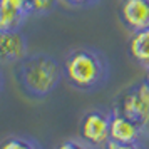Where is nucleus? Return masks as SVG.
I'll list each match as a JSON object with an SVG mask.
<instances>
[{"label": "nucleus", "mask_w": 149, "mask_h": 149, "mask_svg": "<svg viewBox=\"0 0 149 149\" xmlns=\"http://www.w3.org/2000/svg\"><path fill=\"white\" fill-rule=\"evenodd\" d=\"M14 75L19 89L27 97L42 101L59 87L64 79V69L50 54L34 52L15 64Z\"/></svg>", "instance_id": "nucleus-1"}, {"label": "nucleus", "mask_w": 149, "mask_h": 149, "mask_svg": "<svg viewBox=\"0 0 149 149\" xmlns=\"http://www.w3.org/2000/svg\"><path fill=\"white\" fill-rule=\"evenodd\" d=\"M62 69L65 82L79 92L99 91L107 84L111 75L107 57L94 47H75L69 50Z\"/></svg>", "instance_id": "nucleus-2"}, {"label": "nucleus", "mask_w": 149, "mask_h": 149, "mask_svg": "<svg viewBox=\"0 0 149 149\" xmlns=\"http://www.w3.org/2000/svg\"><path fill=\"white\" fill-rule=\"evenodd\" d=\"M112 109L124 114L126 117L142 124L144 127L149 126V86L144 79L129 86L116 97Z\"/></svg>", "instance_id": "nucleus-3"}, {"label": "nucleus", "mask_w": 149, "mask_h": 149, "mask_svg": "<svg viewBox=\"0 0 149 149\" xmlns=\"http://www.w3.org/2000/svg\"><path fill=\"white\" fill-rule=\"evenodd\" d=\"M112 109L92 107L86 111L79 122V137L95 149H102L109 141Z\"/></svg>", "instance_id": "nucleus-4"}, {"label": "nucleus", "mask_w": 149, "mask_h": 149, "mask_svg": "<svg viewBox=\"0 0 149 149\" xmlns=\"http://www.w3.org/2000/svg\"><path fill=\"white\" fill-rule=\"evenodd\" d=\"M112 109V107H111ZM148 137V127L142 124L126 117L124 114L117 112L112 109V117H111V129H109V139L116 142H141Z\"/></svg>", "instance_id": "nucleus-5"}, {"label": "nucleus", "mask_w": 149, "mask_h": 149, "mask_svg": "<svg viewBox=\"0 0 149 149\" xmlns=\"http://www.w3.org/2000/svg\"><path fill=\"white\" fill-rule=\"evenodd\" d=\"M117 17L131 34L149 27V0H121Z\"/></svg>", "instance_id": "nucleus-6"}, {"label": "nucleus", "mask_w": 149, "mask_h": 149, "mask_svg": "<svg viewBox=\"0 0 149 149\" xmlns=\"http://www.w3.org/2000/svg\"><path fill=\"white\" fill-rule=\"evenodd\" d=\"M29 54L27 37L19 30H0V65H10Z\"/></svg>", "instance_id": "nucleus-7"}, {"label": "nucleus", "mask_w": 149, "mask_h": 149, "mask_svg": "<svg viewBox=\"0 0 149 149\" xmlns=\"http://www.w3.org/2000/svg\"><path fill=\"white\" fill-rule=\"evenodd\" d=\"M127 54L136 65L149 69V27L131 34L127 42Z\"/></svg>", "instance_id": "nucleus-8"}, {"label": "nucleus", "mask_w": 149, "mask_h": 149, "mask_svg": "<svg viewBox=\"0 0 149 149\" xmlns=\"http://www.w3.org/2000/svg\"><path fill=\"white\" fill-rule=\"evenodd\" d=\"M0 149H44L37 139L30 136L10 134L0 141Z\"/></svg>", "instance_id": "nucleus-9"}, {"label": "nucleus", "mask_w": 149, "mask_h": 149, "mask_svg": "<svg viewBox=\"0 0 149 149\" xmlns=\"http://www.w3.org/2000/svg\"><path fill=\"white\" fill-rule=\"evenodd\" d=\"M27 19V15L14 12L0 3V30H19Z\"/></svg>", "instance_id": "nucleus-10"}, {"label": "nucleus", "mask_w": 149, "mask_h": 149, "mask_svg": "<svg viewBox=\"0 0 149 149\" xmlns=\"http://www.w3.org/2000/svg\"><path fill=\"white\" fill-rule=\"evenodd\" d=\"M25 7L29 17H44L57 7V0H25Z\"/></svg>", "instance_id": "nucleus-11"}, {"label": "nucleus", "mask_w": 149, "mask_h": 149, "mask_svg": "<svg viewBox=\"0 0 149 149\" xmlns=\"http://www.w3.org/2000/svg\"><path fill=\"white\" fill-rule=\"evenodd\" d=\"M55 149H95V148H92L86 141H82L81 137H69V139H64L62 142H59Z\"/></svg>", "instance_id": "nucleus-12"}, {"label": "nucleus", "mask_w": 149, "mask_h": 149, "mask_svg": "<svg viewBox=\"0 0 149 149\" xmlns=\"http://www.w3.org/2000/svg\"><path fill=\"white\" fill-rule=\"evenodd\" d=\"M102 149H146V146H144V141L124 144V142H116V141H111V139H109V141L104 144Z\"/></svg>", "instance_id": "nucleus-13"}, {"label": "nucleus", "mask_w": 149, "mask_h": 149, "mask_svg": "<svg viewBox=\"0 0 149 149\" xmlns=\"http://www.w3.org/2000/svg\"><path fill=\"white\" fill-rule=\"evenodd\" d=\"M0 3H2L3 7L14 10V12H19V14H24V15L29 17L27 7H25V0H0Z\"/></svg>", "instance_id": "nucleus-14"}, {"label": "nucleus", "mask_w": 149, "mask_h": 149, "mask_svg": "<svg viewBox=\"0 0 149 149\" xmlns=\"http://www.w3.org/2000/svg\"><path fill=\"white\" fill-rule=\"evenodd\" d=\"M61 2L72 8H91V7L99 5L101 0H61Z\"/></svg>", "instance_id": "nucleus-15"}, {"label": "nucleus", "mask_w": 149, "mask_h": 149, "mask_svg": "<svg viewBox=\"0 0 149 149\" xmlns=\"http://www.w3.org/2000/svg\"><path fill=\"white\" fill-rule=\"evenodd\" d=\"M3 86H5V79H3L2 70H0V94H2V91H3Z\"/></svg>", "instance_id": "nucleus-16"}, {"label": "nucleus", "mask_w": 149, "mask_h": 149, "mask_svg": "<svg viewBox=\"0 0 149 149\" xmlns=\"http://www.w3.org/2000/svg\"><path fill=\"white\" fill-rule=\"evenodd\" d=\"M144 82L149 86V69H146V75H144Z\"/></svg>", "instance_id": "nucleus-17"}, {"label": "nucleus", "mask_w": 149, "mask_h": 149, "mask_svg": "<svg viewBox=\"0 0 149 149\" xmlns=\"http://www.w3.org/2000/svg\"><path fill=\"white\" fill-rule=\"evenodd\" d=\"M148 137H149V126H148Z\"/></svg>", "instance_id": "nucleus-18"}]
</instances>
